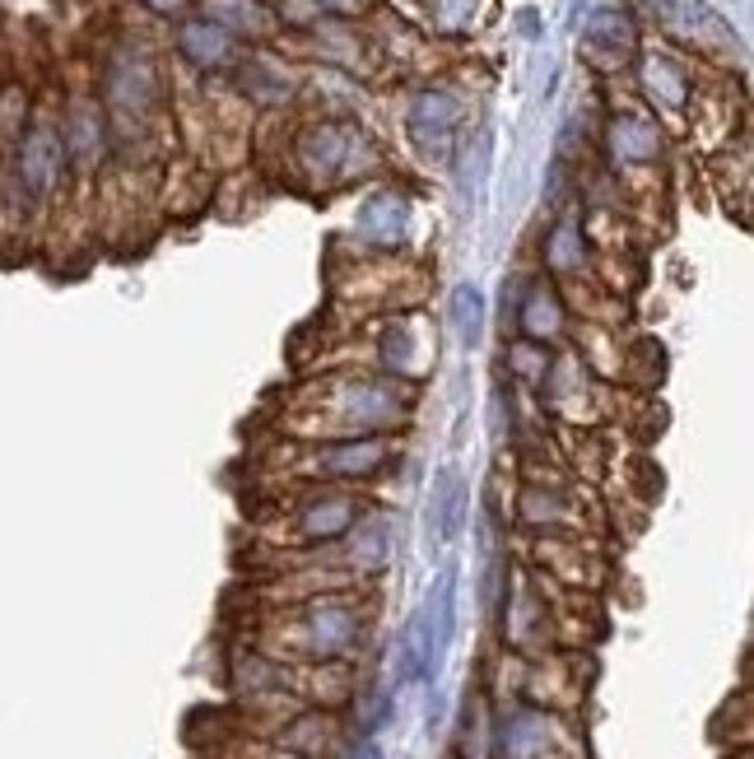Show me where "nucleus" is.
<instances>
[{"instance_id": "nucleus-1", "label": "nucleus", "mask_w": 754, "mask_h": 759, "mask_svg": "<svg viewBox=\"0 0 754 759\" xmlns=\"http://www.w3.org/2000/svg\"><path fill=\"white\" fill-rule=\"evenodd\" d=\"M452 629H457V578L443 573L433 592L424 597V606L410 615L401 638V676L405 680H424L438 676V666L447 657V643H452Z\"/></svg>"}, {"instance_id": "nucleus-2", "label": "nucleus", "mask_w": 754, "mask_h": 759, "mask_svg": "<svg viewBox=\"0 0 754 759\" xmlns=\"http://www.w3.org/2000/svg\"><path fill=\"white\" fill-rule=\"evenodd\" d=\"M466 508H471V485H466L461 466H438L433 489H429V541L438 550H447L461 536Z\"/></svg>"}, {"instance_id": "nucleus-3", "label": "nucleus", "mask_w": 754, "mask_h": 759, "mask_svg": "<svg viewBox=\"0 0 754 759\" xmlns=\"http://www.w3.org/2000/svg\"><path fill=\"white\" fill-rule=\"evenodd\" d=\"M61 159H66V150H61V136H56L52 126H33L24 136V145H19V182H24V191L33 201L56 187Z\"/></svg>"}, {"instance_id": "nucleus-4", "label": "nucleus", "mask_w": 754, "mask_h": 759, "mask_svg": "<svg viewBox=\"0 0 754 759\" xmlns=\"http://www.w3.org/2000/svg\"><path fill=\"white\" fill-rule=\"evenodd\" d=\"M652 5H657L661 24L671 28V33L699 42V47H727L731 42V28L722 24L703 0H652Z\"/></svg>"}, {"instance_id": "nucleus-5", "label": "nucleus", "mask_w": 754, "mask_h": 759, "mask_svg": "<svg viewBox=\"0 0 754 759\" xmlns=\"http://www.w3.org/2000/svg\"><path fill=\"white\" fill-rule=\"evenodd\" d=\"M452 122H457V103L447 94H424L410 108V136L424 154L447 159V140H452Z\"/></svg>"}, {"instance_id": "nucleus-6", "label": "nucleus", "mask_w": 754, "mask_h": 759, "mask_svg": "<svg viewBox=\"0 0 754 759\" xmlns=\"http://www.w3.org/2000/svg\"><path fill=\"white\" fill-rule=\"evenodd\" d=\"M582 42H587V52H592L601 66H615V61H624V56H629L633 33H629V24H624L615 10H601L592 24H587Z\"/></svg>"}, {"instance_id": "nucleus-7", "label": "nucleus", "mask_w": 754, "mask_h": 759, "mask_svg": "<svg viewBox=\"0 0 754 759\" xmlns=\"http://www.w3.org/2000/svg\"><path fill=\"white\" fill-rule=\"evenodd\" d=\"M405 219H410V210H405L401 196L382 191V196H373V201L364 205V215H359V229H364L373 243H396V238L405 233Z\"/></svg>"}, {"instance_id": "nucleus-8", "label": "nucleus", "mask_w": 754, "mask_h": 759, "mask_svg": "<svg viewBox=\"0 0 754 759\" xmlns=\"http://www.w3.org/2000/svg\"><path fill=\"white\" fill-rule=\"evenodd\" d=\"M447 317H452V331H457V340L471 350L475 340L485 336V294L475 285H461L452 289V303H447Z\"/></svg>"}, {"instance_id": "nucleus-9", "label": "nucleus", "mask_w": 754, "mask_h": 759, "mask_svg": "<svg viewBox=\"0 0 754 759\" xmlns=\"http://www.w3.org/2000/svg\"><path fill=\"white\" fill-rule=\"evenodd\" d=\"M61 150H70V159H80V163H94L98 159V150H103V126H98V112L94 108H75V112H70V126H66Z\"/></svg>"}, {"instance_id": "nucleus-10", "label": "nucleus", "mask_w": 754, "mask_h": 759, "mask_svg": "<svg viewBox=\"0 0 754 759\" xmlns=\"http://www.w3.org/2000/svg\"><path fill=\"white\" fill-rule=\"evenodd\" d=\"M489 159H494V131H475V140H466V150H461V191L466 196H480L489 177Z\"/></svg>"}, {"instance_id": "nucleus-11", "label": "nucleus", "mask_w": 754, "mask_h": 759, "mask_svg": "<svg viewBox=\"0 0 754 759\" xmlns=\"http://www.w3.org/2000/svg\"><path fill=\"white\" fill-rule=\"evenodd\" d=\"M615 154L620 159H652L657 154V131L647 122L624 117V122H615Z\"/></svg>"}, {"instance_id": "nucleus-12", "label": "nucleus", "mask_w": 754, "mask_h": 759, "mask_svg": "<svg viewBox=\"0 0 754 759\" xmlns=\"http://www.w3.org/2000/svg\"><path fill=\"white\" fill-rule=\"evenodd\" d=\"M182 47H187L196 61H224V52H229V38H224L219 28H210V24H191L187 33H182Z\"/></svg>"}, {"instance_id": "nucleus-13", "label": "nucleus", "mask_w": 754, "mask_h": 759, "mask_svg": "<svg viewBox=\"0 0 754 759\" xmlns=\"http://www.w3.org/2000/svg\"><path fill=\"white\" fill-rule=\"evenodd\" d=\"M526 331H531V336H545V331H554V326H559V303L550 299V294H536V299L526 303Z\"/></svg>"}, {"instance_id": "nucleus-14", "label": "nucleus", "mask_w": 754, "mask_h": 759, "mask_svg": "<svg viewBox=\"0 0 754 759\" xmlns=\"http://www.w3.org/2000/svg\"><path fill=\"white\" fill-rule=\"evenodd\" d=\"M647 84H652V94L661 89V98H666V103H680V98H685V80H680V75H675L666 61H652V66H647Z\"/></svg>"}, {"instance_id": "nucleus-15", "label": "nucleus", "mask_w": 754, "mask_h": 759, "mask_svg": "<svg viewBox=\"0 0 754 759\" xmlns=\"http://www.w3.org/2000/svg\"><path fill=\"white\" fill-rule=\"evenodd\" d=\"M354 759H382V755H377V746H359L354 750Z\"/></svg>"}, {"instance_id": "nucleus-16", "label": "nucleus", "mask_w": 754, "mask_h": 759, "mask_svg": "<svg viewBox=\"0 0 754 759\" xmlns=\"http://www.w3.org/2000/svg\"><path fill=\"white\" fill-rule=\"evenodd\" d=\"M154 5H163V10H168V5H182V0H154Z\"/></svg>"}]
</instances>
